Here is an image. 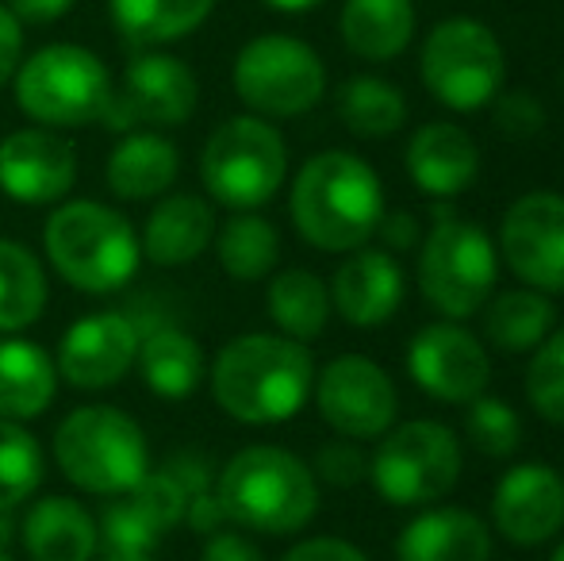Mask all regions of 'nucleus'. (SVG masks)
Masks as SVG:
<instances>
[{"mask_svg":"<svg viewBox=\"0 0 564 561\" xmlns=\"http://www.w3.org/2000/svg\"><path fill=\"white\" fill-rule=\"evenodd\" d=\"M43 485V446L23 423L0 420V511L20 508Z\"/></svg>","mask_w":564,"mask_h":561,"instance_id":"f704fd0d","label":"nucleus"},{"mask_svg":"<svg viewBox=\"0 0 564 561\" xmlns=\"http://www.w3.org/2000/svg\"><path fill=\"white\" fill-rule=\"evenodd\" d=\"M15 105L39 128H85L97 123L112 97V74L93 51L77 43H51L15 69Z\"/></svg>","mask_w":564,"mask_h":561,"instance_id":"423d86ee","label":"nucleus"},{"mask_svg":"<svg viewBox=\"0 0 564 561\" xmlns=\"http://www.w3.org/2000/svg\"><path fill=\"white\" fill-rule=\"evenodd\" d=\"M408 377L438 404H468L488 389L491 358L468 327L457 320H438L411 335Z\"/></svg>","mask_w":564,"mask_h":561,"instance_id":"dca6fc26","label":"nucleus"},{"mask_svg":"<svg viewBox=\"0 0 564 561\" xmlns=\"http://www.w3.org/2000/svg\"><path fill=\"white\" fill-rule=\"evenodd\" d=\"M23 62V23L0 4V89L15 77Z\"/></svg>","mask_w":564,"mask_h":561,"instance_id":"79ce46f5","label":"nucleus"},{"mask_svg":"<svg viewBox=\"0 0 564 561\" xmlns=\"http://www.w3.org/2000/svg\"><path fill=\"white\" fill-rule=\"evenodd\" d=\"M216 255L227 278L235 281H261L276 270L281 262V235L265 216L253 212H235L224 227H219Z\"/></svg>","mask_w":564,"mask_h":561,"instance_id":"473e14b6","label":"nucleus"},{"mask_svg":"<svg viewBox=\"0 0 564 561\" xmlns=\"http://www.w3.org/2000/svg\"><path fill=\"white\" fill-rule=\"evenodd\" d=\"M139 323L127 312L82 315L58 343V377L82 392L112 389L127 377L139 354Z\"/></svg>","mask_w":564,"mask_h":561,"instance_id":"a211bd4d","label":"nucleus"},{"mask_svg":"<svg viewBox=\"0 0 564 561\" xmlns=\"http://www.w3.org/2000/svg\"><path fill=\"white\" fill-rule=\"evenodd\" d=\"M139 374L147 389L162 400H185L204 381V350L188 331L181 327H154L139 338Z\"/></svg>","mask_w":564,"mask_h":561,"instance_id":"bb28decb","label":"nucleus"},{"mask_svg":"<svg viewBox=\"0 0 564 561\" xmlns=\"http://www.w3.org/2000/svg\"><path fill=\"white\" fill-rule=\"evenodd\" d=\"M46 308V273L23 242L0 239V335L28 331Z\"/></svg>","mask_w":564,"mask_h":561,"instance_id":"2f4dec72","label":"nucleus"},{"mask_svg":"<svg viewBox=\"0 0 564 561\" xmlns=\"http://www.w3.org/2000/svg\"><path fill=\"white\" fill-rule=\"evenodd\" d=\"M224 519L253 535H296L319 511L312 465L284 446H242L216 477Z\"/></svg>","mask_w":564,"mask_h":561,"instance_id":"7ed1b4c3","label":"nucleus"},{"mask_svg":"<svg viewBox=\"0 0 564 561\" xmlns=\"http://www.w3.org/2000/svg\"><path fill=\"white\" fill-rule=\"evenodd\" d=\"M491 524L511 547H545L564 531V477L545 462H519L491 493Z\"/></svg>","mask_w":564,"mask_h":561,"instance_id":"f3484780","label":"nucleus"},{"mask_svg":"<svg viewBox=\"0 0 564 561\" xmlns=\"http://www.w3.org/2000/svg\"><path fill=\"white\" fill-rule=\"evenodd\" d=\"M557 331V308L538 289H507L484 304V338L499 354H530Z\"/></svg>","mask_w":564,"mask_h":561,"instance_id":"c85d7f7f","label":"nucleus"},{"mask_svg":"<svg viewBox=\"0 0 564 561\" xmlns=\"http://www.w3.org/2000/svg\"><path fill=\"white\" fill-rule=\"evenodd\" d=\"M200 561H265L258 547L238 531H212L200 550Z\"/></svg>","mask_w":564,"mask_h":561,"instance_id":"a19ab883","label":"nucleus"},{"mask_svg":"<svg viewBox=\"0 0 564 561\" xmlns=\"http://www.w3.org/2000/svg\"><path fill=\"white\" fill-rule=\"evenodd\" d=\"M312 473H315V481H327V485H335V488H354L369 477V454H365L354 439L327 442V446L315 454Z\"/></svg>","mask_w":564,"mask_h":561,"instance_id":"4c0bfd02","label":"nucleus"},{"mask_svg":"<svg viewBox=\"0 0 564 561\" xmlns=\"http://www.w3.org/2000/svg\"><path fill=\"white\" fill-rule=\"evenodd\" d=\"M12 531H15V527H12V519H8V511H0V550L12 542Z\"/></svg>","mask_w":564,"mask_h":561,"instance_id":"49530a36","label":"nucleus"},{"mask_svg":"<svg viewBox=\"0 0 564 561\" xmlns=\"http://www.w3.org/2000/svg\"><path fill=\"white\" fill-rule=\"evenodd\" d=\"M265 308H269V320L276 323V331L296 343H312L327 331L330 320V289L319 273L312 270H284L269 281L265 289Z\"/></svg>","mask_w":564,"mask_h":561,"instance_id":"7c9ffc66","label":"nucleus"},{"mask_svg":"<svg viewBox=\"0 0 564 561\" xmlns=\"http://www.w3.org/2000/svg\"><path fill=\"white\" fill-rule=\"evenodd\" d=\"M499 250L473 219H442L419 242V289L442 320H468L491 300Z\"/></svg>","mask_w":564,"mask_h":561,"instance_id":"1a4fd4ad","label":"nucleus"},{"mask_svg":"<svg viewBox=\"0 0 564 561\" xmlns=\"http://www.w3.org/2000/svg\"><path fill=\"white\" fill-rule=\"evenodd\" d=\"M550 561H564V539H561V547L553 550V558H550Z\"/></svg>","mask_w":564,"mask_h":561,"instance_id":"de8ad7c7","label":"nucleus"},{"mask_svg":"<svg viewBox=\"0 0 564 561\" xmlns=\"http://www.w3.org/2000/svg\"><path fill=\"white\" fill-rule=\"evenodd\" d=\"M97 519L74 496H43L20 519V542L31 561H93Z\"/></svg>","mask_w":564,"mask_h":561,"instance_id":"b1692460","label":"nucleus"},{"mask_svg":"<svg viewBox=\"0 0 564 561\" xmlns=\"http://www.w3.org/2000/svg\"><path fill=\"white\" fill-rule=\"evenodd\" d=\"M281 561H369L365 550H357L354 542L346 539H330V535H319V539H304L289 550Z\"/></svg>","mask_w":564,"mask_h":561,"instance_id":"ea45409f","label":"nucleus"},{"mask_svg":"<svg viewBox=\"0 0 564 561\" xmlns=\"http://www.w3.org/2000/svg\"><path fill=\"white\" fill-rule=\"evenodd\" d=\"M338 116L357 139H388L408 123V100L384 77H349L338 93Z\"/></svg>","mask_w":564,"mask_h":561,"instance_id":"72a5a7b5","label":"nucleus"},{"mask_svg":"<svg viewBox=\"0 0 564 561\" xmlns=\"http://www.w3.org/2000/svg\"><path fill=\"white\" fill-rule=\"evenodd\" d=\"M423 82L449 112H476L503 93L507 58L491 28L468 15L442 20L423 43Z\"/></svg>","mask_w":564,"mask_h":561,"instance_id":"9d476101","label":"nucleus"},{"mask_svg":"<svg viewBox=\"0 0 564 561\" xmlns=\"http://www.w3.org/2000/svg\"><path fill=\"white\" fill-rule=\"evenodd\" d=\"M181 154L158 131H127L112 147L105 165L108 188L119 201H154L177 181Z\"/></svg>","mask_w":564,"mask_h":561,"instance_id":"393cba45","label":"nucleus"},{"mask_svg":"<svg viewBox=\"0 0 564 561\" xmlns=\"http://www.w3.org/2000/svg\"><path fill=\"white\" fill-rule=\"evenodd\" d=\"M457 434L438 420H408L388 427L369 457V481L392 508H431L460 481Z\"/></svg>","mask_w":564,"mask_h":561,"instance_id":"6e6552de","label":"nucleus"},{"mask_svg":"<svg viewBox=\"0 0 564 561\" xmlns=\"http://www.w3.org/2000/svg\"><path fill=\"white\" fill-rule=\"evenodd\" d=\"M527 400L545 423L564 427V327L530 350Z\"/></svg>","mask_w":564,"mask_h":561,"instance_id":"c9c22d12","label":"nucleus"},{"mask_svg":"<svg viewBox=\"0 0 564 561\" xmlns=\"http://www.w3.org/2000/svg\"><path fill=\"white\" fill-rule=\"evenodd\" d=\"M415 35V4L411 0H346L341 8V39L349 54L365 62L400 58Z\"/></svg>","mask_w":564,"mask_h":561,"instance_id":"cd10ccee","label":"nucleus"},{"mask_svg":"<svg viewBox=\"0 0 564 561\" xmlns=\"http://www.w3.org/2000/svg\"><path fill=\"white\" fill-rule=\"evenodd\" d=\"M289 177V147L261 116H230L200 150V181L216 204L253 212L281 193Z\"/></svg>","mask_w":564,"mask_h":561,"instance_id":"0eeeda50","label":"nucleus"},{"mask_svg":"<svg viewBox=\"0 0 564 561\" xmlns=\"http://www.w3.org/2000/svg\"><path fill=\"white\" fill-rule=\"evenodd\" d=\"M395 561H491V527L468 508H423L395 539Z\"/></svg>","mask_w":564,"mask_h":561,"instance_id":"5701e85b","label":"nucleus"},{"mask_svg":"<svg viewBox=\"0 0 564 561\" xmlns=\"http://www.w3.org/2000/svg\"><path fill=\"white\" fill-rule=\"evenodd\" d=\"M468 442L480 450L484 457H511L522 446V420L507 400L499 397H476L468 400L465 412Z\"/></svg>","mask_w":564,"mask_h":561,"instance_id":"e433bc0d","label":"nucleus"},{"mask_svg":"<svg viewBox=\"0 0 564 561\" xmlns=\"http://www.w3.org/2000/svg\"><path fill=\"white\" fill-rule=\"evenodd\" d=\"M496 128L503 131L507 139H534L538 131L545 128V112L530 93L514 89V93H499L496 100Z\"/></svg>","mask_w":564,"mask_h":561,"instance_id":"58836bf2","label":"nucleus"},{"mask_svg":"<svg viewBox=\"0 0 564 561\" xmlns=\"http://www.w3.org/2000/svg\"><path fill=\"white\" fill-rule=\"evenodd\" d=\"M315 408L338 439H380L400 416V392L384 366L365 354H341L315 374Z\"/></svg>","mask_w":564,"mask_h":561,"instance_id":"ddd939ff","label":"nucleus"},{"mask_svg":"<svg viewBox=\"0 0 564 561\" xmlns=\"http://www.w3.org/2000/svg\"><path fill=\"white\" fill-rule=\"evenodd\" d=\"M74 4L77 0H8V12L20 23H54Z\"/></svg>","mask_w":564,"mask_h":561,"instance_id":"c03bdc74","label":"nucleus"},{"mask_svg":"<svg viewBox=\"0 0 564 561\" xmlns=\"http://www.w3.org/2000/svg\"><path fill=\"white\" fill-rule=\"evenodd\" d=\"M216 0H108L119 39L139 51L193 35L212 15Z\"/></svg>","mask_w":564,"mask_h":561,"instance_id":"c756f323","label":"nucleus"},{"mask_svg":"<svg viewBox=\"0 0 564 561\" xmlns=\"http://www.w3.org/2000/svg\"><path fill=\"white\" fill-rule=\"evenodd\" d=\"M185 524V493L170 473H147L100 516L97 550L105 561H158L165 535Z\"/></svg>","mask_w":564,"mask_h":561,"instance_id":"2eb2a0df","label":"nucleus"},{"mask_svg":"<svg viewBox=\"0 0 564 561\" xmlns=\"http://www.w3.org/2000/svg\"><path fill=\"white\" fill-rule=\"evenodd\" d=\"M315 389V362L289 335H238L212 366V397L230 420L250 427L289 423Z\"/></svg>","mask_w":564,"mask_h":561,"instance_id":"f257e3e1","label":"nucleus"},{"mask_svg":"<svg viewBox=\"0 0 564 561\" xmlns=\"http://www.w3.org/2000/svg\"><path fill=\"white\" fill-rule=\"evenodd\" d=\"M261 4L276 8V12H312V8L323 4V0H261Z\"/></svg>","mask_w":564,"mask_h":561,"instance_id":"a18cd8bd","label":"nucleus"},{"mask_svg":"<svg viewBox=\"0 0 564 561\" xmlns=\"http://www.w3.org/2000/svg\"><path fill=\"white\" fill-rule=\"evenodd\" d=\"M43 247L62 281L105 296L139 273L142 247L131 219L97 201H66L43 227Z\"/></svg>","mask_w":564,"mask_h":561,"instance_id":"20e7f679","label":"nucleus"},{"mask_svg":"<svg viewBox=\"0 0 564 561\" xmlns=\"http://www.w3.org/2000/svg\"><path fill=\"white\" fill-rule=\"evenodd\" d=\"M200 85L196 74L173 54L142 51L127 62L119 85L112 82V97L100 116L105 128L119 131H150V128H177L196 112Z\"/></svg>","mask_w":564,"mask_h":561,"instance_id":"f8f14e48","label":"nucleus"},{"mask_svg":"<svg viewBox=\"0 0 564 561\" xmlns=\"http://www.w3.org/2000/svg\"><path fill=\"white\" fill-rule=\"evenodd\" d=\"M0 561H15V558H8V554H4V550H0Z\"/></svg>","mask_w":564,"mask_h":561,"instance_id":"09e8293b","label":"nucleus"},{"mask_svg":"<svg viewBox=\"0 0 564 561\" xmlns=\"http://www.w3.org/2000/svg\"><path fill=\"white\" fill-rule=\"evenodd\" d=\"M58 366L39 343L0 338V420L28 423L54 404Z\"/></svg>","mask_w":564,"mask_h":561,"instance_id":"a878e982","label":"nucleus"},{"mask_svg":"<svg viewBox=\"0 0 564 561\" xmlns=\"http://www.w3.org/2000/svg\"><path fill=\"white\" fill-rule=\"evenodd\" d=\"M235 93L253 116L292 120L323 100L327 69L304 39L258 35L235 58Z\"/></svg>","mask_w":564,"mask_h":561,"instance_id":"9b49d317","label":"nucleus"},{"mask_svg":"<svg viewBox=\"0 0 564 561\" xmlns=\"http://www.w3.org/2000/svg\"><path fill=\"white\" fill-rule=\"evenodd\" d=\"M403 281L400 262L392 258V250H372L357 247L349 250V258L330 278V308L357 331L384 327L403 304Z\"/></svg>","mask_w":564,"mask_h":561,"instance_id":"aec40b11","label":"nucleus"},{"mask_svg":"<svg viewBox=\"0 0 564 561\" xmlns=\"http://www.w3.org/2000/svg\"><path fill=\"white\" fill-rule=\"evenodd\" d=\"M216 239V212L204 196L173 193L158 201V208L147 216L142 227V258H150L162 270H181L196 262Z\"/></svg>","mask_w":564,"mask_h":561,"instance_id":"4be33fe9","label":"nucleus"},{"mask_svg":"<svg viewBox=\"0 0 564 561\" xmlns=\"http://www.w3.org/2000/svg\"><path fill=\"white\" fill-rule=\"evenodd\" d=\"M54 462L69 485L93 496H123L150 473L142 427L112 404H85L54 427Z\"/></svg>","mask_w":564,"mask_h":561,"instance_id":"39448f33","label":"nucleus"},{"mask_svg":"<svg viewBox=\"0 0 564 561\" xmlns=\"http://www.w3.org/2000/svg\"><path fill=\"white\" fill-rule=\"evenodd\" d=\"M403 162H408V177L415 181V188H423L434 201H453L480 173V147H476L465 128L438 120L423 123L411 136Z\"/></svg>","mask_w":564,"mask_h":561,"instance_id":"412c9836","label":"nucleus"},{"mask_svg":"<svg viewBox=\"0 0 564 561\" xmlns=\"http://www.w3.org/2000/svg\"><path fill=\"white\" fill-rule=\"evenodd\" d=\"M289 212L304 242L330 255H349L377 235L384 188L365 158L349 150H323L300 165Z\"/></svg>","mask_w":564,"mask_h":561,"instance_id":"f03ea898","label":"nucleus"},{"mask_svg":"<svg viewBox=\"0 0 564 561\" xmlns=\"http://www.w3.org/2000/svg\"><path fill=\"white\" fill-rule=\"evenodd\" d=\"M77 185V150L51 128H20L0 139V188L15 204L43 208Z\"/></svg>","mask_w":564,"mask_h":561,"instance_id":"6ab92c4d","label":"nucleus"},{"mask_svg":"<svg viewBox=\"0 0 564 561\" xmlns=\"http://www.w3.org/2000/svg\"><path fill=\"white\" fill-rule=\"evenodd\" d=\"M499 258L527 289L545 296L564 292V193L534 188L503 212Z\"/></svg>","mask_w":564,"mask_h":561,"instance_id":"4468645a","label":"nucleus"},{"mask_svg":"<svg viewBox=\"0 0 564 561\" xmlns=\"http://www.w3.org/2000/svg\"><path fill=\"white\" fill-rule=\"evenodd\" d=\"M377 235L384 239L388 250H415L423 242V227H419V216H411V212H384Z\"/></svg>","mask_w":564,"mask_h":561,"instance_id":"37998d69","label":"nucleus"}]
</instances>
